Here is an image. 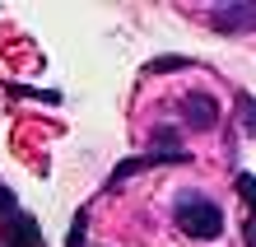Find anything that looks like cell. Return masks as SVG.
<instances>
[{"mask_svg":"<svg viewBox=\"0 0 256 247\" xmlns=\"http://www.w3.org/2000/svg\"><path fill=\"white\" fill-rule=\"evenodd\" d=\"M172 224L182 228L186 238L210 242V238L224 233V210L214 205V200L196 196V191H182V196H177V205H172Z\"/></svg>","mask_w":256,"mask_h":247,"instance_id":"obj_1","label":"cell"},{"mask_svg":"<svg viewBox=\"0 0 256 247\" xmlns=\"http://www.w3.org/2000/svg\"><path fill=\"white\" fill-rule=\"evenodd\" d=\"M210 24H214L219 33H252V28H256V5H252V0L214 5V10H210Z\"/></svg>","mask_w":256,"mask_h":247,"instance_id":"obj_2","label":"cell"},{"mask_svg":"<svg viewBox=\"0 0 256 247\" xmlns=\"http://www.w3.org/2000/svg\"><path fill=\"white\" fill-rule=\"evenodd\" d=\"M177 112H182V121L191 131H214V121H219V103L210 98V94H186L182 103H177Z\"/></svg>","mask_w":256,"mask_h":247,"instance_id":"obj_3","label":"cell"},{"mask_svg":"<svg viewBox=\"0 0 256 247\" xmlns=\"http://www.w3.org/2000/svg\"><path fill=\"white\" fill-rule=\"evenodd\" d=\"M0 242L5 247H42V233H38V224L28 214H10L0 224Z\"/></svg>","mask_w":256,"mask_h":247,"instance_id":"obj_4","label":"cell"},{"mask_svg":"<svg viewBox=\"0 0 256 247\" xmlns=\"http://www.w3.org/2000/svg\"><path fill=\"white\" fill-rule=\"evenodd\" d=\"M186 149H182V135H177L172 126L154 131V140H149V163H182Z\"/></svg>","mask_w":256,"mask_h":247,"instance_id":"obj_5","label":"cell"},{"mask_svg":"<svg viewBox=\"0 0 256 247\" xmlns=\"http://www.w3.org/2000/svg\"><path fill=\"white\" fill-rule=\"evenodd\" d=\"M84 224H88V214L80 210L74 214V228H70V247H84Z\"/></svg>","mask_w":256,"mask_h":247,"instance_id":"obj_6","label":"cell"},{"mask_svg":"<svg viewBox=\"0 0 256 247\" xmlns=\"http://www.w3.org/2000/svg\"><path fill=\"white\" fill-rule=\"evenodd\" d=\"M177 66H186V61H182V56H163V61H154L149 70H177Z\"/></svg>","mask_w":256,"mask_h":247,"instance_id":"obj_7","label":"cell"},{"mask_svg":"<svg viewBox=\"0 0 256 247\" xmlns=\"http://www.w3.org/2000/svg\"><path fill=\"white\" fill-rule=\"evenodd\" d=\"M0 214H14V191L0 187Z\"/></svg>","mask_w":256,"mask_h":247,"instance_id":"obj_8","label":"cell"},{"mask_svg":"<svg viewBox=\"0 0 256 247\" xmlns=\"http://www.w3.org/2000/svg\"><path fill=\"white\" fill-rule=\"evenodd\" d=\"M242 112H247V131H256V103L252 98H242Z\"/></svg>","mask_w":256,"mask_h":247,"instance_id":"obj_9","label":"cell"}]
</instances>
